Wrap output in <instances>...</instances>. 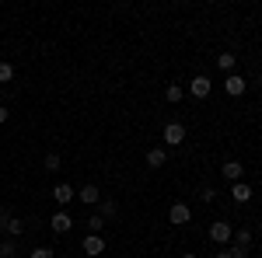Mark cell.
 <instances>
[{
  "instance_id": "cell-11",
  "label": "cell",
  "mask_w": 262,
  "mask_h": 258,
  "mask_svg": "<svg viewBox=\"0 0 262 258\" xmlns=\"http://www.w3.org/2000/svg\"><path fill=\"white\" fill-rule=\"evenodd\" d=\"M53 199H56V206H67V202H74V199H77V192H74L67 181H60V185L53 189Z\"/></svg>"
},
{
  "instance_id": "cell-25",
  "label": "cell",
  "mask_w": 262,
  "mask_h": 258,
  "mask_svg": "<svg viewBox=\"0 0 262 258\" xmlns=\"http://www.w3.org/2000/svg\"><path fill=\"white\" fill-rule=\"evenodd\" d=\"M4 122H7V108L0 105V126H4Z\"/></svg>"
},
{
  "instance_id": "cell-12",
  "label": "cell",
  "mask_w": 262,
  "mask_h": 258,
  "mask_svg": "<svg viewBox=\"0 0 262 258\" xmlns=\"http://www.w3.org/2000/svg\"><path fill=\"white\" fill-rule=\"evenodd\" d=\"M77 199H81L84 206H98V202H101V192H98V185H84L81 192H77Z\"/></svg>"
},
{
  "instance_id": "cell-20",
  "label": "cell",
  "mask_w": 262,
  "mask_h": 258,
  "mask_svg": "<svg viewBox=\"0 0 262 258\" xmlns=\"http://www.w3.org/2000/svg\"><path fill=\"white\" fill-rule=\"evenodd\" d=\"M7 80H14V66L0 60V84H7Z\"/></svg>"
},
{
  "instance_id": "cell-3",
  "label": "cell",
  "mask_w": 262,
  "mask_h": 258,
  "mask_svg": "<svg viewBox=\"0 0 262 258\" xmlns=\"http://www.w3.org/2000/svg\"><path fill=\"white\" fill-rule=\"evenodd\" d=\"M224 91H227L231 98H242L245 91H248V80H245L242 74H227V77H224Z\"/></svg>"
},
{
  "instance_id": "cell-22",
  "label": "cell",
  "mask_w": 262,
  "mask_h": 258,
  "mask_svg": "<svg viewBox=\"0 0 262 258\" xmlns=\"http://www.w3.org/2000/svg\"><path fill=\"white\" fill-rule=\"evenodd\" d=\"M200 199H203V202H217V189H213V185H203Z\"/></svg>"
},
{
  "instance_id": "cell-7",
  "label": "cell",
  "mask_w": 262,
  "mask_h": 258,
  "mask_svg": "<svg viewBox=\"0 0 262 258\" xmlns=\"http://www.w3.org/2000/svg\"><path fill=\"white\" fill-rule=\"evenodd\" d=\"M192 220V209L185 206V202H175L171 209H168V223H175V227H185Z\"/></svg>"
},
{
  "instance_id": "cell-6",
  "label": "cell",
  "mask_w": 262,
  "mask_h": 258,
  "mask_svg": "<svg viewBox=\"0 0 262 258\" xmlns=\"http://www.w3.org/2000/svg\"><path fill=\"white\" fill-rule=\"evenodd\" d=\"M70 227H74V217H70L67 209H56L53 220H49V230H53V234H67Z\"/></svg>"
},
{
  "instance_id": "cell-14",
  "label": "cell",
  "mask_w": 262,
  "mask_h": 258,
  "mask_svg": "<svg viewBox=\"0 0 262 258\" xmlns=\"http://www.w3.org/2000/svg\"><path fill=\"white\" fill-rule=\"evenodd\" d=\"M4 230H7V238H11V241H14V238H21V234H25V220H21V217H11Z\"/></svg>"
},
{
  "instance_id": "cell-19",
  "label": "cell",
  "mask_w": 262,
  "mask_h": 258,
  "mask_svg": "<svg viewBox=\"0 0 262 258\" xmlns=\"http://www.w3.org/2000/svg\"><path fill=\"white\" fill-rule=\"evenodd\" d=\"M14 255H18V244H14L11 238L0 241V258H14Z\"/></svg>"
},
{
  "instance_id": "cell-8",
  "label": "cell",
  "mask_w": 262,
  "mask_h": 258,
  "mask_svg": "<svg viewBox=\"0 0 262 258\" xmlns=\"http://www.w3.org/2000/svg\"><path fill=\"white\" fill-rule=\"evenodd\" d=\"M81 251L88 258H98L101 251H105V238H101V234H88V238H84V244H81Z\"/></svg>"
},
{
  "instance_id": "cell-26",
  "label": "cell",
  "mask_w": 262,
  "mask_h": 258,
  "mask_svg": "<svg viewBox=\"0 0 262 258\" xmlns=\"http://www.w3.org/2000/svg\"><path fill=\"white\" fill-rule=\"evenodd\" d=\"M217 258H234V255H231V251H227V248H224V251H217Z\"/></svg>"
},
{
  "instance_id": "cell-9",
  "label": "cell",
  "mask_w": 262,
  "mask_h": 258,
  "mask_svg": "<svg viewBox=\"0 0 262 258\" xmlns=\"http://www.w3.org/2000/svg\"><path fill=\"white\" fill-rule=\"evenodd\" d=\"M221 171H224V178H227L231 185H234V181H242V175H245V164H242V160H224V168H221Z\"/></svg>"
},
{
  "instance_id": "cell-17",
  "label": "cell",
  "mask_w": 262,
  "mask_h": 258,
  "mask_svg": "<svg viewBox=\"0 0 262 258\" xmlns=\"http://www.w3.org/2000/svg\"><path fill=\"white\" fill-rule=\"evenodd\" d=\"M116 213H119V206H116V199H101L98 202V217H116Z\"/></svg>"
},
{
  "instance_id": "cell-5",
  "label": "cell",
  "mask_w": 262,
  "mask_h": 258,
  "mask_svg": "<svg viewBox=\"0 0 262 258\" xmlns=\"http://www.w3.org/2000/svg\"><path fill=\"white\" fill-rule=\"evenodd\" d=\"M161 136H164L168 147H182V143H185V126H182V122H168Z\"/></svg>"
},
{
  "instance_id": "cell-18",
  "label": "cell",
  "mask_w": 262,
  "mask_h": 258,
  "mask_svg": "<svg viewBox=\"0 0 262 258\" xmlns=\"http://www.w3.org/2000/svg\"><path fill=\"white\" fill-rule=\"evenodd\" d=\"M101 230H105V217H98V213L88 217V234H101Z\"/></svg>"
},
{
  "instance_id": "cell-21",
  "label": "cell",
  "mask_w": 262,
  "mask_h": 258,
  "mask_svg": "<svg viewBox=\"0 0 262 258\" xmlns=\"http://www.w3.org/2000/svg\"><path fill=\"white\" fill-rule=\"evenodd\" d=\"M46 171H60V154H46Z\"/></svg>"
},
{
  "instance_id": "cell-16",
  "label": "cell",
  "mask_w": 262,
  "mask_h": 258,
  "mask_svg": "<svg viewBox=\"0 0 262 258\" xmlns=\"http://www.w3.org/2000/svg\"><path fill=\"white\" fill-rule=\"evenodd\" d=\"M164 98L171 101V105H179V101L185 98V87H182V84H168V87H164Z\"/></svg>"
},
{
  "instance_id": "cell-24",
  "label": "cell",
  "mask_w": 262,
  "mask_h": 258,
  "mask_svg": "<svg viewBox=\"0 0 262 258\" xmlns=\"http://www.w3.org/2000/svg\"><path fill=\"white\" fill-rule=\"evenodd\" d=\"M7 220H11V209H0V230L7 227Z\"/></svg>"
},
{
  "instance_id": "cell-10",
  "label": "cell",
  "mask_w": 262,
  "mask_h": 258,
  "mask_svg": "<svg viewBox=\"0 0 262 258\" xmlns=\"http://www.w3.org/2000/svg\"><path fill=\"white\" fill-rule=\"evenodd\" d=\"M231 199H234L238 206L252 202V185H245V181H234V185H231Z\"/></svg>"
},
{
  "instance_id": "cell-27",
  "label": "cell",
  "mask_w": 262,
  "mask_h": 258,
  "mask_svg": "<svg viewBox=\"0 0 262 258\" xmlns=\"http://www.w3.org/2000/svg\"><path fill=\"white\" fill-rule=\"evenodd\" d=\"M182 258H200V255H192V251H189V255H182Z\"/></svg>"
},
{
  "instance_id": "cell-15",
  "label": "cell",
  "mask_w": 262,
  "mask_h": 258,
  "mask_svg": "<svg viewBox=\"0 0 262 258\" xmlns=\"http://www.w3.org/2000/svg\"><path fill=\"white\" fill-rule=\"evenodd\" d=\"M234 53H221V56H217V70H221V74H234Z\"/></svg>"
},
{
  "instance_id": "cell-2",
  "label": "cell",
  "mask_w": 262,
  "mask_h": 258,
  "mask_svg": "<svg viewBox=\"0 0 262 258\" xmlns=\"http://www.w3.org/2000/svg\"><path fill=\"white\" fill-rule=\"evenodd\" d=\"M248 248H252V227H242V230H234V244L227 248L234 258H248Z\"/></svg>"
},
{
  "instance_id": "cell-23",
  "label": "cell",
  "mask_w": 262,
  "mask_h": 258,
  "mask_svg": "<svg viewBox=\"0 0 262 258\" xmlns=\"http://www.w3.org/2000/svg\"><path fill=\"white\" fill-rule=\"evenodd\" d=\"M32 258H53V248H35Z\"/></svg>"
},
{
  "instance_id": "cell-4",
  "label": "cell",
  "mask_w": 262,
  "mask_h": 258,
  "mask_svg": "<svg viewBox=\"0 0 262 258\" xmlns=\"http://www.w3.org/2000/svg\"><path fill=\"white\" fill-rule=\"evenodd\" d=\"M210 91H213V80L206 77V74L189 80V95H192V98H210Z\"/></svg>"
},
{
  "instance_id": "cell-1",
  "label": "cell",
  "mask_w": 262,
  "mask_h": 258,
  "mask_svg": "<svg viewBox=\"0 0 262 258\" xmlns=\"http://www.w3.org/2000/svg\"><path fill=\"white\" fill-rule=\"evenodd\" d=\"M210 241L221 244V248H227V244L234 241V227H231L227 220H213V223H210Z\"/></svg>"
},
{
  "instance_id": "cell-13",
  "label": "cell",
  "mask_w": 262,
  "mask_h": 258,
  "mask_svg": "<svg viewBox=\"0 0 262 258\" xmlns=\"http://www.w3.org/2000/svg\"><path fill=\"white\" fill-rule=\"evenodd\" d=\"M164 160H168V150H164V147L147 150V168H164Z\"/></svg>"
}]
</instances>
